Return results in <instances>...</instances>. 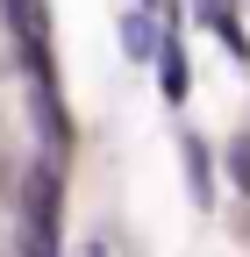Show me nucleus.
<instances>
[{
	"label": "nucleus",
	"mask_w": 250,
	"mask_h": 257,
	"mask_svg": "<svg viewBox=\"0 0 250 257\" xmlns=\"http://www.w3.org/2000/svg\"><path fill=\"white\" fill-rule=\"evenodd\" d=\"M121 50H129V64H158L165 36L150 29V8H129V15H121Z\"/></svg>",
	"instance_id": "obj_1"
},
{
	"label": "nucleus",
	"mask_w": 250,
	"mask_h": 257,
	"mask_svg": "<svg viewBox=\"0 0 250 257\" xmlns=\"http://www.w3.org/2000/svg\"><path fill=\"white\" fill-rule=\"evenodd\" d=\"M193 15H200V29H214L236 57H250V43H243V29H236V8L229 0H193Z\"/></svg>",
	"instance_id": "obj_2"
},
{
	"label": "nucleus",
	"mask_w": 250,
	"mask_h": 257,
	"mask_svg": "<svg viewBox=\"0 0 250 257\" xmlns=\"http://www.w3.org/2000/svg\"><path fill=\"white\" fill-rule=\"evenodd\" d=\"M179 157H186V186H193V200L214 207V165H207V143H200V136H186Z\"/></svg>",
	"instance_id": "obj_3"
},
{
	"label": "nucleus",
	"mask_w": 250,
	"mask_h": 257,
	"mask_svg": "<svg viewBox=\"0 0 250 257\" xmlns=\"http://www.w3.org/2000/svg\"><path fill=\"white\" fill-rule=\"evenodd\" d=\"M158 64H165V100H186V86H193V79H186V50L165 36V50H158Z\"/></svg>",
	"instance_id": "obj_4"
},
{
	"label": "nucleus",
	"mask_w": 250,
	"mask_h": 257,
	"mask_svg": "<svg viewBox=\"0 0 250 257\" xmlns=\"http://www.w3.org/2000/svg\"><path fill=\"white\" fill-rule=\"evenodd\" d=\"M236 179L250 186V143H236Z\"/></svg>",
	"instance_id": "obj_5"
},
{
	"label": "nucleus",
	"mask_w": 250,
	"mask_h": 257,
	"mask_svg": "<svg viewBox=\"0 0 250 257\" xmlns=\"http://www.w3.org/2000/svg\"><path fill=\"white\" fill-rule=\"evenodd\" d=\"M79 257H107V243H86V250H79Z\"/></svg>",
	"instance_id": "obj_6"
}]
</instances>
